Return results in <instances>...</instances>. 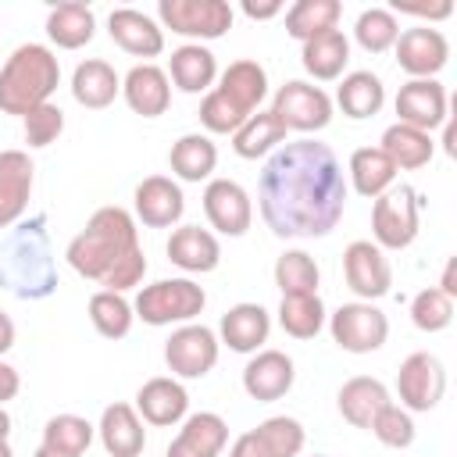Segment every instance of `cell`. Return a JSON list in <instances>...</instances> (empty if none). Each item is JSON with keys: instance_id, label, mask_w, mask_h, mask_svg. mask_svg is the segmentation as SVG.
I'll use <instances>...</instances> for the list:
<instances>
[{"instance_id": "1", "label": "cell", "mask_w": 457, "mask_h": 457, "mask_svg": "<svg viewBox=\"0 0 457 457\" xmlns=\"http://www.w3.org/2000/svg\"><path fill=\"white\" fill-rule=\"evenodd\" d=\"M346 175L328 143L286 139L264 161L257 182V207L278 239H321L346 211Z\"/></svg>"}, {"instance_id": "2", "label": "cell", "mask_w": 457, "mask_h": 457, "mask_svg": "<svg viewBox=\"0 0 457 457\" xmlns=\"http://www.w3.org/2000/svg\"><path fill=\"white\" fill-rule=\"evenodd\" d=\"M0 289L18 300H46L57 289V264L43 214L21 221L0 239Z\"/></svg>"}, {"instance_id": "3", "label": "cell", "mask_w": 457, "mask_h": 457, "mask_svg": "<svg viewBox=\"0 0 457 457\" xmlns=\"http://www.w3.org/2000/svg\"><path fill=\"white\" fill-rule=\"evenodd\" d=\"M139 246V228H136V218L118 207V204H107L100 211H93V218L86 221V228L68 243L64 257L68 264L82 275V278H93V282H104L111 275V268L129 257L132 250Z\"/></svg>"}, {"instance_id": "4", "label": "cell", "mask_w": 457, "mask_h": 457, "mask_svg": "<svg viewBox=\"0 0 457 457\" xmlns=\"http://www.w3.org/2000/svg\"><path fill=\"white\" fill-rule=\"evenodd\" d=\"M61 86L57 54L43 43H21L0 68V111L25 118L32 107L50 104Z\"/></svg>"}, {"instance_id": "5", "label": "cell", "mask_w": 457, "mask_h": 457, "mask_svg": "<svg viewBox=\"0 0 457 457\" xmlns=\"http://www.w3.org/2000/svg\"><path fill=\"white\" fill-rule=\"evenodd\" d=\"M207 303L204 286L193 278H161L154 286H143L132 311L139 321L161 328V325H189Z\"/></svg>"}, {"instance_id": "6", "label": "cell", "mask_w": 457, "mask_h": 457, "mask_svg": "<svg viewBox=\"0 0 457 457\" xmlns=\"http://www.w3.org/2000/svg\"><path fill=\"white\" fill-rule=\"evenodd\" d=\"M421 196L411 186H389L371 204V236L378 250H407L418 239Z\"/></svg>"}, {"instance_id": "7", "label": "cell", "mask_w": 457, "mask_h": 457, "mask_svg": "<svg viewBox=\"0 0 457 457\" xmlns=\"http://www.w3.org/2000/svg\"><path fill=\"white\" fill-rule=\"evenodd\" d=\"M161 29H171L186 39H221L232 29V7L225 0H161Z\"/></svg>"}, {"instance_id": "8", "label": "cell", "mask_w": 457, "mask_h": 457, "mask_svg": "<svg viewBox=\"0 0 457 457\" xmlns=\"http://www.w3.org/2000/svg\"><path fill=\"white\" fill-rule=\"evenodd\" d=\"M328 332L332 343L346 353H375L389 339V318L375 303L353 300L343 303L336 314H328Z\"/></svg>"}, {"instance_id": "9", "label": "cell", "mask_w": 457, "mask_h": 457, "mask_svg": "<svg viewBox=\"0 0 457 457\" xmlns=\"http://www.w3.org/2000/svg\"><path fill=\"white\" fill-rule=\"evenodd\" d=\"M271 114L296 132H321L332 121V96L321 86L289 79L271 96Z\"/></svg>"}, {"instance_id": "10", "label": "cell", "mask_w": 457, "mask_h": 457, "mask_svg": "<svg viewBox=\"0 0 457 457\" xmlns=\"http://www.w3.org/2000/svg\"><path fill=\"white\" fill-rule=\"evenodd\" d=\"M446 393V368L436 353L418 350L411 357H403L400 371H396V396L400 407L411 414H425L432 411Z\"/></svg>"}, {"instance_id": "11", "label": "cell", "mask_w": 457, "mask_h": 457, "mask_svg": "<svg viewBox=\"0 0 457 457\" xmlns=\"http://www.w3.org/2000/svg\"><path fill=\"white\" fill-rule=\"evenodd\" d=\"M218 332L207 325H179L164 343V364L175 378H204L218 364Z\"/></svg>"}, {"instance_id": "12", "label": "cell", "mask_w": 457, "mask_h": 457, "mask_svg": "<svg viewBox=\"0 0 457 457\" xmlns=\"http://www.w3.org/2000/svg\"><path fill=\"white\" fill-rule=\"evenodd\" d=\"M396 50V64L411 75V79H436L446 61H450V43L439 29L432 25H414V29H403L393 43Z\"/></svg>"}, {"instance_id": "13", "label": "cell", "mask_w": 457, "mask_h": 457, "mask_svg": "<svg viewBox=\"0 0 457 457\" xmlns=\"http://www.w3.org/2000/svg\"><path fill=\"white\" fill-rule=\"evenodd\" d=\"M343 275H346V286L361 296V300H378L389 293L393 286V268H389V257L386 250H378L371 239H353L346 250H343Z\"/></svg>"}, {"instance_id": "14", "label": "cell", "mask_w": 457, "mask_h": 457, "mask_svg": "<svg viewBox=\"0 0 457 457\" xmlns=\"http://www.w3.org/2000/svg\"><path fill=\"white\" fill-rule=\"evenodd\" d=\"M446 111H450V96H446V86L436 82V79H411V82H403L400 93H396L400 125L432 132V129H439V125L450 118Z\"/></svg>"}, {"instance_id": "15", "label": "cell", "mask_w": 457, "mask_h": 457, "mask_svg": "<svg viewBox=\"0 0 457 457\" xmlns=\"http://www.w3.org/2000/svg\"><path fill=\"white\" fill-rule=\"evenodd\" d=\"M204 214L221 236H246L253 221V204L236 179H211L204 189Z\"/></svg>"}, {"instance_id": "16", "label": "cell", "mask_w": 457, "mask_h": 457, "mask_svg": "<svg viewBox=\"0 0 457 457\" xmlns=\"http://www.w3.org/2000/svg\"><path fill=\"white\" fill-rule=\"evenodd\" d=\"M132 207L146 228H171L186 211V196H182V186L175 179L146 175L132 193Z\"/></svg>"}, {"instance_id": "17", "label": "cell", "mask_w": 457, "mask_h": 457, "mask_svg": "<svg viewBox=\"0 0 457 457\" xmlns=\"http://www.w3.org/2000/svg\"><path fill=\"white\" fill-rule=\"evenodd\" d=\"M293 378H296V368H293V357L282 353V350H257L250 357V364L243 368V389L250 400L257 403H275L282 400L289 389H293Z\"/></svg>"}, {"instance_id": "18", "label": "cell", "mask_w": 457, "mask_h": 457, "mask_svg": "<svg viewBox=\"0 0 457 457\" xmlns=\"http://www.w3.org/2000/svg\"><path fill=\"white\" fill-rule=\"evenodd\" d=\"M36 182V164L25 150H0V228L21 221Z\"/></svg>"}, {"instance_id": "19", "label": "cell", "mask_w": 457, "mask_h": 457, "mask_svg": "<svg viewBox=\"0 0 457 457\" xmlns=\"http://www.w3.org/2000/svg\"><path fill=\"white\" fill-rule=\"evenodd\" d=\"M136 414L146 425H157V428L179 425L189 414V393L179 378H168V375L146 378L136 393Z\"/></svg>"}, {"instance_id": "20", "label": "cell", "mask_w": 457, "mask_h": 457, "mask_svg": "<svg viewBox=\"0 0 457 457\" xmlns=\"http://www.w3.org/2000/svg\"><path fill=\"white\" fill-rule=\"evenodd\" d=\"M228 443V425L214 411L186 414L179 436L168 443L164 457H218Z\"/></svg>"}, {"instance_id": "21", "label": "cell", "mask_w": 457, "mask_h": 457, "mask_svg": "<svg viewBox=\"0 0 457 457\" xmlns=\"http://www.w3.org/2000/svg\"><path fill=\"white\" fill-rule=\"evenodd\" d=\"M107 32L132 57H157L164 50V29H161V21H154L150 14H143L136 7H114L107 14Z\"/></svg>"}, {"instance_id": "22", "label": "cell", "mask_w": 457, "mask_h": 457, "mask_svg": "<svg viewBox=\"0 0 457 457\" xmlns=\"http://www.w3.org/2000/svg\"><path fill=\"white\" fill-rule=\"evenodd\" d=\"M121 96L125 104L143 114V118H161L168 107H171V82H168V71L143 61V64H132L129 75L121 79Z\"/></svg>"}, {"instance_id": "23", "label": "cell", "mask_w": 457, "mask_h": 457, "mask_svg": "<svg viewBox=\"0 0 457 457\" xmlns=\"http://www.w3.org/2000/svg\"><path fill=\"white\" fill-rule=\"evenodd\" d=\"M168 261L189 275H207L218 268L221 261V243L211 228H200V225H179L168 239Z\"/></svg>"}, {"instance_id": "24", "label": "cell", "mask_w": 457, "mask_h": 457, "mask_svg": "<svg viewBox=\"0 0 457 457\" xmlns=\"http://www.w3.org/2000/svg\"><path fill=\"white\" fill-rule=\"evenodd\" d=\"M239 114H257L261 111V104H264V96H268V71L257 64V61H250V57H239V61H232L225 71H221V82L214 86Z\"/></svg>"}, {"instance_id": "25", "label": "cell", "mask_w": 457, "mask_h": 457, "mask_svg": "<svg viewBox=\"0 0 457 457\" xmlns=\"http://www.w3.org/2000/svg\"><path fill=\"white\" fill-rule=\"evenodd\" d=\"M268 332H271V314L261 303H236L221 314L218 325L221 343L236 353H257L268 343Z\"/></svg>"}, {"instance_id": "26", "label": "cell", "mask_w": 457, "mask_h": 457, "mask_svg": "<svg viewBox=\"0 0 457 457\" xmlns=\"http://www.w3.org/2000/svg\"><path fill=\"white\" fill-rule=\"evenodd\" d=\"M96 436H100V443H104V450L111 457H139L143 446H146V428H143V418L136 414L132 403L104 407Z\"/></svg>"}, {"instance_id": "27", "label": "cell", "mask_w": 457, "mask_h": 457, "mask_svg": "<svg viewBox=\"0 0 457 457\" xmlns=\"http://www.w3.org/2000/svg\"><path fill=\"white\" fill-rule=\"evenodd\" d=\"M336 403H339L343 421H350L353 428H371L375 414H378L386 403H393V400H389L386 382H378V378H371V375H353V378H346V382L339 386Z\"/></svg>"}, {"instance_id": "28", "label": "cell", "mask_w": 457, "mask_h": 457, "mask_svg": "<svg viewBox=\"0 0 457 457\" xmlns=\"http://www.w3.org/2000/svg\"><path fill=\"white\" fill-rule=\"evenodd\" d=\"M218 79V61L200 43H182L168 57V82H175L182 93H211Z\"/></svg>"}, {"instance_id": "29", "label": "cell", "mask_w": 457, "mask_h": 457, "mask_svg": "<svg viewBox=\"0 0 457 457\" xmlns=\"http://www.w3.org/2000/svg\"><path fill=\"white\" fill-rule=\"evenodd\" d=\"M118 93H121V79H118V71L107 61L89 57V61L75 64V71H71V96H75V104H82L89 111H104V107L114 104Z\"/></svg>"}, {"instance_id": "30", "label": "cell", "mask_w": 457, "mask_h": 457, "mask_svg": "<svg viewBox=\"0 0 457 457\" xmlns=\"http://www.w3.org/2000/svg\"><path fill=\"white\" fill-rule=\"evenodd\" d=\"M300 61H303V71L311 79L332 82L350 64V39L343 36V29H328V32H321V36H314V39L303 43Z\"/></svg>"}, {"instance_id": "31", "label": "cell", "mask_w": 457, "mask_h": 457, "mask_svg": "<svg viewBox=\"0 0 457 457\" xmlns=\"http://www.w3.org/2000/svg\"><path fill=\"white\" fill-rule=\"evenodd\" d=\"M46 36L61 50L86 46L96 36V14H93V7L89 4H79V0H68V4L50 7V14H46Z\"/></svg>"}, {"instance_id": "32", "label": "cell", "mask_w": 457, "mask_h": 457, "mask_svg": "<svg viewBox=\"0 0 457 457\" xmlns=\"http://www.w3.org/2000/svg\"><path fill=\"white\" fill-rule=\"evenodd\" d=\"M168 164H171V175L175 179H182V182H204L218 168V146L204 132H186V136H179L171 143Z\"/></svg>"}, {"instance_id": "33", "label": "cell", "mask_w": 457, "mask_h": 457, "mask_svg": "<svg viewBox=\"0 0 457 457\" xmlns=\"http://www.w3.org/2000/svg\"><path fill=\"white\" fill-rule=\"evenodd\" d=\"M378 150L393 161L396 171H414V168H425L436 154V143H432V132H421V129H411V125H389L382 132V143Z\"/></svg>"}, {"instance_id": "34", "label": "cell", "mask_w": 457, "mask_h": 457, "mask_svg": "<svg viewBox=\"0 0 457 457\" xmlns=\"http://www.w3.org/2000/svg\"><path fill=\"white\" fill-rule=\"evenodd\" d=\"M289 129L271 114V111H257L250 114L236 132H232V150L243 157V161H257L271 150H278L286 143Z\"/></svg>"}, {"instance_id": "35", "label": "cell", "mask_w": 457, "mask_h": 457, "mask_svg": "<svg viewBox=\"0 0 457 457\" xmlns=\"http://www.w3.org/2000/svg\"><path fill=\"white\" fill-rule=\"evenodd\" d=\"M346 175H350L353 193L364 196V200L382 196V193L396 182V168H393V161H389L378 146H361V150H353Z\"/></svg>"}, {"instance_id": "36", "label": "cell", "mask_w": 457, "mask_h": 457, "mask_svg": "<svg viewBox=\"0 0 457 457\" xmlns=\"http://www.w3.org/2000/svg\"><path fill=\"white\" fill-rule=\"evenodd\" d=\"M336 104L343 107L346 118L364 121V118H371V114L382 111L386 86H382V79L375 71H350V75H343V82L336 89Z\"/></svg>"}, {"instance_id": "37", "label": "cell", "mask_w": 457, "mask_h": 457, "mask_svg": "<svg viewBox=\"0 0 457 457\" xmlns=\"http://www.w3.org/2000/svg\"><path fill=\"white\" fill-rule=\"evenodd\" d=\"M339 18H343V4L339 0H296L289 11H286V32L300 43L328 32V29H339Z\"/></svg>"}, {"instance_id": "38", "label": "cell", "mask_w": 457, "mask_h": 457, "mask_svg": "<svg viewBox=\"0 0 457 457\" xmlns=\"http://www.w3.org/2000/svg\"><path fill=\"white\" fill-rule=\"evenodd\" d=\"M325 303L318 293H307V296H282L278 303V325L286 336L293 339H314L321 328H325Z\"/></svg>"}, {"instance_id": "39", "label": "cell", "mask_w": 457, "mask_h": 457, "mask_svg": "<svg viewBox=\"0 0 457 457\" xmlns=\"http://www.w3.org/2000/svg\"><path fill=\"white\" fill-rule=\"evenodd\" d=\"M93 436H96V425H89L82 414H54L43 425V443L39 446L68 453V457H82L89 450Z\"/></svg>"}, {"instance_id": "40", "label": "cell", "mask_w": 457, "mask_h": 457, "mask_svg": "<svg viewBox=\"0 0 457 457\" xmlns=\"http://www.w3.org/2000/svg\"><path fill=\"white\" fill-rule=\"evenodd\" d=\"M318 282H321V271H318V261L307 250L278 253V261H275V286L282 289V296L318 293Z\"/></svg>"}, {"instance_id": "41", "label": "cell", "mask_w": 457, "mask_h": 457, "mask_svg": "<svg viewBox=\"0 0 457 457\" xmlns=\"http://www.w3.org/2000/svg\"><path fill=\"white\" fill-rule=\"evenodd\" d=\"M89 321L104 339H125L132 321H136V311L121 293L100 289L89 296Z\"/></svg>"}, {"instance_id": "42", "label": "cell", "mask_w": 457, "mask_h": 457, "mask_svg": "<svg viewBox=\"0 0 457 457\" xmlns=\"http://www.w3.org/2000/svg\"><path fill=\"white\" fill-rule=\"evenodd\" d=\"M396 36H400V21H396V14H393L389 7H368V11H361L357 21H353V39H357V46L368 50V54H386V50H393Z\"/></svg>"}, {"instance_id": "43", "label": "cell", "mask_w": 457, "mask_h": 457, "mask_svg": "<svg viewBox=\"0 0 457 457\" xmlns=\"http://www.w3.org/2000/svg\"><path fill=\"white\" fill-rule=\"evenodd\" d=\"M411 321L414 328L421 332H443L450 321H453V300L436 289V286H425L421 293H414L411 300Z\"/></svg>"}, {"instance_id": "44", "label": "cell", "mask_w": 457, "mask_h": 457, "mask_svg": "<svg viewBox=\"0 0 457 457\" xmlns=\"http://www.w3.org/2000/svg\"><path fill=\"white\" fill-rule=\"evenodd\" d=\"M382 446H389V450H407L411 443H414V418H411V411H403L400 403H386L378 414H375V421H371V428H368Z\"/></svg>"}, {"instance_id": "45", "label": "cell", "mask_w": 457, "mask_h": 457, "mask_svg": "<svg viewBox=\"0 0 457 457\" xmlns=\"http://www.w3.org/2000/svg\"><path fill=\"white\" fill-rule=\"evenodd\" d=\"M257 428L264 432V439L275 446L278 457H300L303 446H307V432H303V425H300L296 418H289V414L264 418Z\"/></svg>"}, {"instance_id": "46", "label": "cell", "mask_w": 457, "mask_h": 457, "mask_svg": "<svg viewBox=\"0 0 457 457\" xmlns=\"http://www.w3.org/2000/svg\"><path fill=\"white\" fill-rule=\"evenodd\" d=\"M21 129L29 146H50L64 132V111L57 104H39L21 118Z\"/></svg>"}, {"instance_id": "47", "label": "cell", "mask_w": 457, "mask_h": 457, "mask_svg": "<svg viewBox=\"0 0 457 457\" xmlns=\"http://www.w3.org/2000/svg\"><path fill=\"white\" fill-rule=\"evenodd\" d=\"M243 121H246V114H239L218 89L204 93V100H200V125H204L207 132H214V136H232Z\"/></svg>"}, {"instance_id": "48", "label": "cell", "mask_w": 457, "mask_h": 457, "mask_svg": "<svg viewBox=\"0 0 457 457\" xmlns=\"http://www.w3.org/2000/svg\"><path fill=\"white\" fill-rule=\"evenodd\" d=\"M143 275H146V253H143V246H136L129 257H121V261L111 268V275H107L100 286L111 289V293H125V289L139 286Z\"/></svg>"}, {"instance_id": "49", "label": "cell", "mask_w": 457, "mask_h": 457, "mask_svg": "<svg viewBox=\"0 0 457 457\" xmlns=\"http://www.w3.org/2000/svg\"><path fill=\"white\" fill-rule=\"evenodd\" d=\"M228 457H278V453H275V446L264 439L261 428H250V432H243V436L232 443Z\"/></svg>"}, {"instance_id": "50", "label": "cell", "mask_w": 457, "mask_h": 457, "mask_svg": "<svg viewBox=\"0 0 457 457\" xmlns=\"http://www.w3.org/2000/svg\"><path fill=\"white\" fill-rule=\"evenodd\" d=\"M414 14V18H428V21H443L453 14V4L450 0H439V4H393V14Z\"/></svg>"}, {"instance_id": "51", "label": "cell", "mask_w": 457, "mask_h": 457, "mask_svg": "<svg viewBox=\"0 0 457 457\" xmlns=\"http://www.w3.org/2000/svg\"><path fill=\"white\" fill-rule=\"evenodd\" d=\"M18 389H21V375H18L11 364H4V361H0V407H4L7 400H14V396H18Z\"/></svg>"}, {"instance_id": "52", "label": "cell", "mask_w": 457, "mask_h": 457, "mask_svg": "<svg viewBox=\"0 0 457 457\" xmlns=\"http://www.w3.org/2000/svg\"><path fill=\"white\" fill-rule=\"evenodd\" d=\"M243 14L253 18V21H268L275 14H282V0H268V4H253V0H243Z\"/></svg>"}, {"instance_id": "53", "label": "cell", "mask_w": 457, "mask_h": 457, "mask_svg": "<svg viewBox=\"0 0 457 457\" xmlns=\"http://www.w3.org/2000/svg\"><path fill=\"white\" fill-rule=\"evenodd\" d=\"M436 289H443L450 300H457V257H446V264H443V278H439Z\"/></svg>"}, {"instance_id": "54", "label": "cell", "mask_w": 457, "mask_h": 457, "mask_svg": "<svg viewBox=\"0 0 457 457\" xmlns=\"http://www.w3.org/2000/svg\"><path fill=\"white\" fill-rule=\"evenodd\" d=\"M11 346H14V321H11L7 311H0V357H4Z\"/></svg>"}, {"instance_id": "55", "label": "cell", "mask_w": 457, "mask_h": 457, "mask_svg": "<svg viewBox=\"0 0 457 457\" xmlns=\"http://www.w3.org/2000/svg\"><path fill=\"white\" fill-rule=\"evenodd\" d=\"M7 436H11V414L0 407V457H14V453H11V443H7Z\"/></svg>"}, {"instance_id": "56", "label": "cell", "mask_w": 457, "mask_h": 457, "mask_svg": "<svg viewBox=\"0 0 457 457\" xmlns=\"http://www.w3.org/2000/svg\"><path fill=\"white\" fill-rule=\"evenodd\" d=\"M32 457H68V453H57V450H46V446H39Z\"/></svg>"}, {"instance_id": "57", "label": "cell", "mask_w": 457, "mask_h": 457, "mask_svg": "<svg viewBox=\"0 0 457 457\" xmlns=\"http://www.w3.org/2000/svg\"><path fill=\"white\" fill-rule=\"evenodd\" d=\"M311 457H325V453H311Z\"/></svg>"}]
</instances>
